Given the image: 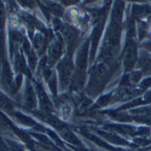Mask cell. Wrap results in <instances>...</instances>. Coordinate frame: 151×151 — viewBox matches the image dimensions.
<instances>
[{
    "label": "cell",
    "mask_w": 151,
    "mask_h": 151,
    "mask_svg": "<svg viewBox=\"0 0 151 151\" xmlns=\"http://www.w3.org/2000/svg\"><path fill=\"white\" fill-rule=\"evenodd\" d=\"M22 82H23V74H18L17 76H16V79H15V87H16L17 92H18L19 88H21Z\"/></svg>",
    "instance_id": "30"
},
{
    "label": "cell",
    "mask_w": 151,
    "mask_h": 151,
    "mask_svg": "<svg viewBox=\"0 0 151 151\" xmlns=\"http://www.w3.org/2000/svg\"><path fill=\"white\" fill-rule=\"evenodd\" d=\"M9 115H11L12 117H15L17 122H19L21 124L26 126V127H28V128H35L36 126L39 124V122H36L33 117L23 114V112H21V111H12V112H10Z\"/></svg>",
    "instance_id": "17"
},
{
    "label": "cell",
    "mask_w": 151,
    "mask_h": 151,
    "mask_svg": "<svg viewBox=\"0 0 151 151\" xmlns=\"http://www.w3.org/2000/svg\"><path fill=\"white\" fill-rule=\"evenodd\" d=\"M62 5H64V6H71V5H78L79 1H76V0H74V1H65V0H62Z\"/></svg>",
    "instance_id": "32"
},
{
    "label": "cell",
    "mask_w": 151,
    "mask_h": 151,
    "mask_svg": "<svg viewBox=\"0 0 151 151\" xmlns=\"http://www.w3.org/2000/svg\"><path fill=\"white\" fill-rule=\"evenodd\" d=\"M27 37H24L23 32L16 29V28H10L9 29V51H10V58L14 59L15 56L18 52V48L23 46V42Z\"/></svg>",
    "instance_id": "10"
},
{
    "label": "cell",
    "mask_w": 151,
    "mask_h": 151,
    "mask_svg": "<svg viewBox=\"0 0 151 151\" xmlns=\"http://www.w3.org/2000/svg\"><path fill=\"white\" fill-rule=\"evenodd\" d=\"M14 69L18 74H26L28 79L32 80V74H30V68L28 67V63L24 58V52H18L15 58H14Z\"/></svg>",
    "instance_id": "15"
},
{
    "label": "cell",
    "mask_w": 151,
    "mask_h": 151,
    "mask_svg": "<svg viewBox=\"0 0 151 151\" xmlns=\"http://www.w3.org/2000/svg\"><path fill=\"white\" fill-rule=\"evenodd\" d=\"M46 7L48 9L50 14H53L57 18H59V17H62L63 15H64V9H63V5L62 4L48 1V3H46Z\"/></svg>",
    "instance_id": "22"
},
{
    "label": "cell",
    "mask_w": 151,
    "mask_h": 151,
    "mask_svg": "<svg viewBox=\"0 0 151 151\" xmlns=\"http://www.w3.org/2000/svg\"><path fill=\"white\" fill-rule=\"evenodd\" d=\"M34 83V88L37 96V102H39V111L44 112V114H53V104L51 102V99L48 98L44 86L41 85L40 81H33Z\"/></svg>",
    "instance_id": "8"
},
{
    "label": "cell",
    "mask_w": 151,
    "mask_h": 151,
    "mask_svg": "<svg viewBox=\"0 0 151 151\" xmlns=\"http://www.w3.org/2000/svg\"><path fill=\"white\" fill-rule=\"evenodd\" d=\"M129 75V79H131V82L133 85H137L138 82H139L142 80V78L144 76V74L140 71V70H133L132 73L128 74Z\"/></svg>",
    "instance_id": "28"
},
{
    "label": "cell",
    "mask_w": 151,
    "mask_h": 151,
    "mask_svg": "<svg viewBox=\"0 0 151 151\" xmlns=\"http://www.w3.org/2000/svg\"><path fill=\"white\" fill-rule=\"evenodd\" d=\"M64 44H65V41L63 39V36L60 35V33H58L47 50L48 51L47 58H48V65L50 67L57 65L59 63V60L62 59V56L64 53Z\"/></svg>",
    "instance_id": "6"
},
{
    "label": "cell",
    "mask_w": 151,
    "mask_h": 151,
    "mask_svg": "<svg viewBox=\"0 0 151 151\" xmlns=\"http://www.w3.org/2000/svg\"><path fill=\"white\" fill-rule=\"evenodd\" d=\"M18 3H19V5H22L24 7H28V9H33L37 5L35 1H18Z\"/></svg>",
    "instance_id": "31"
},
{
    "label": "cell",
    "mask_w": 151,
    "mask_h": 151,
    "mask_svg": "<svg viewBox=\"0 0 151 151\" xmlns=\"http://www.w3.org/2000/svg\"><path fill=\"white\" fill-rule=\"evenodd\" d=\"M112 97H114V91H111L109 93H105V94H100L97 99V103L92 106L94 110H98L99 108H105L108 106L109 104L112 103Z\"/></svg>",
    "instance_id": "21"
},
{
    "label": "cell",
    "mask_w": 151,
    "mask_h": 151,
    "mask_svg": "<svg viewBox=\"0 0 151 151\" xmlns=\"http://www.w3.org/2000/svg\"><path fill=\"white\" fill-rule=\"evenodd\" d=\"M149 22L151 23V16H149Z\"/></svg>",
    "instance_id": "34"
},
{
    "label": "cell",
    "mask_w": 151,
    "mask_h": 151,
    "mask_svg": "<svg viewBox=\"0 0 151 151\" xmlns=\"http://www.w3.org/2000/svg\"><path fill=\"white\" fill-rule=\"evenodd\" d=\"M47 85H48V88L52 93V97L53 99H57L58 98V92H57V74H53L52 78L47 81Z\"/></svg>",
    "instance_id": "24"
},
{
    "label": "cell",
    "mask_w": 151,
    "mask_h": 151,
    "mask_svg": "<svg viewBox=\"0 0 151 151\" xmlns=\"http://www.w3.org/2000/svg\"><path fill=\"white\" fill-rule=\"evenodd\" d=\"M122 151H140V149H127V150H122Z\"/></svg>",
    "instance_id": "33"
},
{
    "label": "cell",
    "mask_w": 151,
    "mask_h": 151,
    "mask_svg": "<svg viewBox=\"0 0 151 151\" xmlns=\"http://www.w3.org/2000/svg\"><path fill=\"white\" fill-rule=\"evenodd\" d=\"M104 114L109 115L110 119L114 121H117V123H127V122H134V116L126 114L124 111H116V110H105Z\"/></svg>",
    "instance_id": "19"
},
{
    "label": "cell",
    "mask_w": 151,
    "mask_h": 151,
    "mask_svg": "<svg viewBox=\"0 0 151 151\" xmlns=\"http://www.w3.org/2000/svg\"><path fill=\"white\" fill-rule=\"evenodd\" d=\"M150 87H151V76L145 78V79L142 80L140 83H139V88H142L143 91H146L147 88H150Z\"/></svg>",
    "instance_id": "29"
},
{
    "label": "cell",
    "mask_w": 151,
    "mask_h": 151,
    "mask_svg": "<svg viewBox=\"0 0 151 151\" xmlns=\"http://www.w3.org/2000/svg\"><path fill=\"white\" fill-rule=\"evenodd\" d=\"M42 151H45V150H42Z\"/></svg>",
    "instance_id": "35"
},
{
    "label": "cell",
    "mask_w": 151,
    "mask_h": 151,
    "mask_svg": "<svg viewBox=\"0 0 151 151\" xmlns=\"http://www.w3.org/2000/svg\"><path fill=\"white\" fill-rule=\"evenodd\" d=\"M126 4L123 1H115L112 5L110 14V23L108 26L102 50L97 57V62H104L109 67L114 65L120 59V45H121V35L123 30V12Z\"/></svg>",
    "instance_id": "1"
},
{
    "label": "cell",
    "mask_w": 151,
    "mask_h": 151,
    "mask_svg": "<svg viewBox=\"0 0 151 151\" xmlns=\"http://www.w3.org/2000/svg\"><path fill=\"white\" fill-rule=\"evenodd\" d=\"M131 16L138 22L142 21V18L151 16V6L145 4V5H140V4H134L132 6V14Z\"/></svg>",
    "instance_id": "16"
},
{
    "label": "cell",
    "mask_w": 151,
    "mask_h": 151,
    "mask_svg": "<svg viewBox=\"0 0 151 151\" xmlns=\"http://www.w3.org/2000/svg\"><path fill=\"white\" fill-rule=\"evenodd\" d=\"M104 131L112 132V133H119L124 137H132V138H138V137H145L151 133V129L149 127H135L132 124L127 123H105L103 126Z\"/></svg>",
    "instance_id": "4"
},
{
    "label": "cell",
    "mask_w": 151,
    "mask_h": 151,
    "mask_svg": "<svg viewBox=\"0 0 151 151\" xmlns=\"http://www.w3.org/2000/svg\"><path fill=\"white\" fill-rule=\"evenodd\" d=\"M144 106V105H147L146 103V100L144 99V97H139V98H134L132 100H129V102L127 103H124L122 105H120L117 109H115L116 111H124V110H127V109H137V108H139V106Z\"/></svg>",
    "instance_id": "20"
},
{
    "label": "cell",
    "mask_w": 151,
    "mask_h": 151,
    "mask_svg": "<svg viewBox=\"0 0 151 151\" xmlns=\"http://www.w3.org/2000/svg\"><path fill=\"white\" fill-rule=\"evenodd\" d=\"M137 67L144 75H149L151 73V55L147 51H143L139 55V59H138Z\"/></svg>",
    "instance_id": "18"
},
{
    "label": "cell",
    "mask_w": 151,
    "mask_h": 151,
    "mask_svg": "<svg viewBox=\"0 0 151 151\" xmlns=\"http://www.w3.org/2000/svg\"><path fill=\"white\" fill-rule=\"evenodd\" d=\"M1 123H3V128L5 127V126H7V127H9L12 132H14L24 144H26V146L29 149V151H37V150L35 149L36 144L34 143V140H33L32 135L29 134V132H26V131L18 128L17 126H15L14 123H12L11 120H9V117L5 115L4 111H3V114H1Z\"/></svg>",
    "instance_id": "7"
},
{
    "label": "cell",
    "mask_w": 151,
    "mask_h": 151,
    "mask_svg": "<svg viewBox=\"0 0 151 151\" xmlns=\"http://www.w3.org/2000/svg\"><path fill=\"white\" fill-rule=\"evenodd\" d=\"M105 21H106V18L102 19L99 23H97L94 26V28H93V30H92V34H91V50H90V60L91 62L96 60L98 45H99V41H100V37H102V35H103Z\"/></svg>",
    "instance_id": "12"
},
{
    "label": "cell",
    "mask_w": 151,
    "mask_h": 151,
    "mask_svg": "<svg viewBox=\"0 0 151 151\" xmlns=\"http://www.w3.org/2000/svg\"><path fill=\"white\" fill-rule=\"evenodd\" d=\"M90 46L91 40L86 39L80 45L76 52V60H75V69L87 73V65H88V58H90Z\"/></svg>",
    "instance_id": "9"
},
{
    "label": "cell",
    "mask_w": 151,
    "mask_h": 151,
    "mask_svg": "<svg viewBox=\"0 0 151 151\" xmlns=\"http://www.w3.org/2000/svg\"><path fill=\"white\" fill-rule=\"evenodd\" d=\"M59 111H60V116L59 119L63 121V120H68L70 117V114H71V106L69 103H64L60 108H59Z\"/></svg>",
    "instance_id": "26"
},
{
    "label": "cell",
    "mask_w": 151,
    "mask_h": 151,
    "mask_svg": "<svg viewBox=\"0 0 151 151\" xmlns=\"http://www.w3.org/2000/svg\"><path fill=\"white\" fill-rule=\"evenodd\" d=\"M119 68H120V60L111 67H109L104 62H97L90 70V79L85 88L87 97L92 99L102 93L106 83L112 78V75L119 70Z\"/></svg>",
    "instance_id": "2"
},
{
    "label": "cell",
    "mask_w": 151,
    "mask_h": 151,
    "mask_svg": "<svg viewBox=\"0 0 151 151\" xmlns=\"http://www.w3.org/2000/svg\"><path fill=\"white\" fill-rule=\"evenodd\" d=\"M75 131H78L79 133H81L85 138H87L88 140H91L92 143H94L96 145H98L99 147L102 149H105V150H109V151H122V149H119V147H114L111 144L106 143L103 138H100L99 135L94 134V133H91L90 129L87 127H74Z\"/></svg>",
    "instance_id": "11"
},
{
    "label": "cell",
    "mask_w": 151,
    "mask_h": 151,
    "mask_svg": "<svg viewBox=\"0 0 151 151\" xmlns=\"http://www.w3.org/2000/svg\"><path fill=\"white\" fill-rule=\"evenodd\" d=\"M76 47H67V53L63 56V58L59 60V63L56 65L58 80H59V87L62 91H65L70 87L73 75L75 71V63H74V53Z\"/></svg>",
    "instance_id": "3"
},
{
    "label": "cell",
    "mask_w": 151,
    "mask_h": 151,
    "mask_svg": "<svg viewBox=\"0 0 151 151\" xmlns=\"http://www.w3.org/2000/svg\"><path fill=\"white\" fill-rule=\"evenodd\" d=\"M122 63L124 73L129 74L134 70V67L138 64V59H139V55H138V45L137 41L132 37H126V42L123 46L122 51Z\"/></svg>",
    "instance_id": "5"
},
{
    "label": "cell",
    "mask_w": 151,
    "mask_h": 151,
    "mask_svg": "<svg viewBox=\"0 0 151 151\" xmlns=\"http://www.w3.org/2000/svg\"><path fill=\"white\" fill-rule=\"evenodd\" d=\"M32 80L28 79L26 81V90H24V109L29 111H34L37 106V96L33 87Z\"/></svg>",
    "instance_id": "13"
},
{
    "label": "cell",
    "mask_w": 151,
    "mask_h": 151,
    "mask_svg": "<svg viewBox=\"0 0 151 151\" xmlns=\"http://www.w3.org/2000/svg\"><path fill=\"white\" fill-rule=\"evenodd\" d=\"M94 133L97 135H99L100 138L109 143V144H116V145H120V146H127V147H131V149H134L133 144L128 143L124 138H121L119 134L116 133H112V132H108V131H102V129H94Z\"/></svg>",
    "instance_id": "14"
},
{
    "label": "cell",
    "mask_w": 151,
    "mask_h": 151,
    "mask_svg": "<svg viewBox=\"0 0 151 151\" xmlns=\"http://www.w3.org/2000/svg\"><path fill=\"white\" fill-rule=\"evenodd\" d=\"M1 109L3 111H7L9 114L14 110V103H12V100L10 98L5 96V93H1Z\"/></svg>",
    "instance_id": "25"
},
{
    "label": "cell",
    "mask_w": 151,
    "mask_h": 151,
    "mask_svg": "<svg viewBox=\"0 0 151 151\" xmlns=\"http://www.w3.org/2000/svg\"><path fill=\"white\" fill-rule=\"evenodd\" d=\"M4 139H5V142L7 143L10 151H27L26 147H24L22 144H18L17 142L11 140V139H7V138H4Z\"/></svg>",
    "instance_id": "27"
},
{
    "label": "cell",
    "mask_w": 151,
    "mask_h": 151,
    "mask_svg": "<svg viewBox=\"0 0 151 151\" xmlns=\"http://www.w3.org/2000/svg\"><path fill=\"white\" fill-rule=\"evenodd\" d=\"M137 33H138V40L139 41H143L144 37L146 36L147 32H149V27L147 24L144 22V21H138L137 22Z\"/></svg>",
    "instance_id": "23"
}]
</instances>
